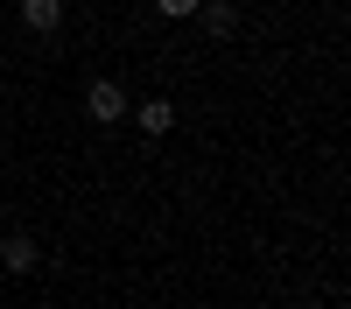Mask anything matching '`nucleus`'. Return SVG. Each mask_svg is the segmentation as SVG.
<instances>
[{
    "mask_svg": "<svg viewBox=\"0 0 351 309\" xmlns=\"http://www.w3.org/2000/svg\"><path fill=\"white\" fill-rule=\"evenodd\" d=\"M84 106H92V120H127V92H120V84H112V77H99V84H84Z\"/></svg>",
    "mask_w": 351,
    "mask_h": 309,
    "instance_id": "nucleus-1",
    "label": "nucleus"
},
{
    "mask_svg": "<svg viewBox=\"0 0 351 309\" xmlns=\"http://www.w3.org/2000/svg\"><path fill=\"white\" fill-rule=\"evenodd\" d=\"M162 14H197V0H155Z\"/></svg>",
    "mask_w": 351,
    "mask_h": 309,
    "instance_id": "nucleus-6",
    "label": "nucleus"
},
{
    "mask_svg": "<svg viewBox=\"0 0 351 309\" xmlns=\"http://www.w3.org/2000/svg\"><path fill=\"white\" fill-rule=\"evenodd\" d=\"M197 14H204V28H211V36H232V28H239V14H232L225 0H218V8H197Z\"/></svg>",
    "mask_w": 351,
    "mask_h": 309,
    "instance_id": "nucleus-5",
    "label": "nucleus"
},
{
    "mask_svg": "<svg viewBox=\"0 0 351 309\" xmlns=\"http://www.w3.org/2000/svg\"><path fill=\"white\" fill-rule=\"evenodd\" d=\"M176 127V106L169 99H148V106H141V134H169Z\"/></svg>",
    "mask_w": 351,
    "mask_h": 309,
    "instance_id": "nucleus-4",
    "label": "nucleus"
},
{
    "mask_svg": "<svg viewBox=\"0 0 351 309\" xmlns=\"http://www.w3.org/2000/svg\"><path fill=\"white\" fill-rule=\"evenodd\" d=\"M21 21L36 28V36H56V21H64V0H21Z\"/></svg>",
    "mask_w": 351,
    "mask_h": 309,
    "instance_id": "nucleus-3",
    "label": "nucleus"
},
{
    "mask_svg": "<svg viewBox=\"0 0 351 309\" xmlns=\"http://www.w3.org/2000/svg\"><path fill=\"white\" fill-rule=\"evenodd\" d=\"M0 260H8L14 274H28V267H36V260H43V246H36V239H28V232H8V239H0Z\"/></svg>",
    "mask_w": 351,
    "mask_h": 309,
    "instance_id": "nucleus-2",
    "label": "nucleus"
}]
</instances>
